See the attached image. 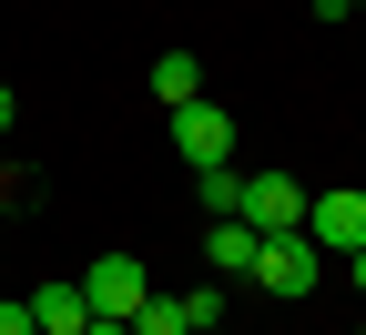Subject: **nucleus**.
<instances>
[{
	"instance_id": "f257e3e1",
	"label": "nucleus",
	"mask_w": 366,
	"mask_h": 335,
	"mask_svg": "<svg viewBox=\"0 0 366 335\" xmlns=\"http://www.w3.org/2000/svg\"><path fill=\"white\" fill-rule=\"evenodd\" d=\"M71 284H81V305L102 315V325H132V315H143V295H153V284H143V264H132V254H92V264H81Z\"/></svg>"
},
{
	"instance_id": "f03ea898",
	"label": "nucleus",
	"mask_w": 366,
	"mask_h": 335,
	"mask_svg": "<svg viewBox=\"0 0 366 335\" xmlns=\"http://www.w3.org/2000/svg\"><path fill=\"white\" fill-rule=\"evenodd\" d=\"M305 244L315 254H366V194H356V183L305 194Z\"/></svg>"
},
{
	"instance_id": "7ed1b4c3",
	"label": "nucleus",
	"mask_w": 366,
	"mask_h": 335,
	"mask_svg": "<svg viewBox=\"0 0 366 335\" xmlns=\"http://www.w3.org/2000/svg\"><path fill=\"white\" fill-rule=\"evenodd\" d=\"M315 264H326V254L305 244V224H295V234H264L254 284H264V295H285V305H305V295H315Z\"/></svg>"
},
{
	"instance_id": "20e7f679",
	"label": "nucleus",
	"mask_w": 366,
	"mask_h": 335,
	"mask_svg": "<svg viewBox=\"0 0 366 335\" xmlns=\"http://www.w3.org/2000/svg\"><path fill=\"white\" fill-rule=\"evenodd\" d=\"M173 153L194 163V173L234 163V112H224V102H183V112H173Z\"/></svg>"
},
{
	"instance_id": "39448f33",
	"label": "nucleus",
	"mask_w": 366,
	"mask_h": 335,
	"mask_svg": "<svg viewBox=\"0 0 366 335\" xmlns=\"http://www.w3.org/2000/svg\"><path fill=\"white\" fill-rule=\"evenodd\" d=\"M234 224H254V234H295V224H305V183H295V173H244Z\"/></svg>"
},
{
	"instance_id": "423d86ee",
	"label": "nucleus",
	"mask_w": 366,
	"mask_h": 335,
	"mask_svg": "<svg viewBox=\"0 0 366 335\" xmlns=\"http://www.w3.org/2000/svg\"><path fill=\"white\" fill-rule=\"evenodd\" d=\"M21 305H31L41 335H81V325H92V305H81V284H71V274H51V284H41V295H21Z\"/></svg>"
},
{
	"instance_id": "0eeeda50",
	"label": "nucleus",
	"mask_w": 366,
	"mask_h": 335,
	"mask_svg": "<svg viewBox=\"0 0 366 335\" xmlns=\"http://www.w3.org/2000/svg\"><path fill=\"white\" fill-rule=\"evenodd\" d=\"M254 254H264V234H254V224H234V214L204 234V264H214V274H254Z\"/></svg>"
},
{
	"instance_id": "6e6552de",
	"label": "nucleus",
	"mask_w": 366,
	"mask_h": 335,
	"mask_svg": "<svg viewBox=\"0 0 366 335\" xmlns=\"http://www.w3.org/2000/svg\"><path fill=\"white\" fill-rule=\"evenodd\" d=\"M153 102H163V112L204 102V61H194V51H163V61H153Z\"/></svg>"
},
{
	"instance_id": "1a4fd4ad",
	"label": "nucleus",
	"mask_w": 366,
	"mask_h": 335,
	"mask_svg": "<svg viewBox=\"0 0 366 335\" xmlns=\"http://www.w3.org/2000/svg\"><path fill=\"white\" fill-rule=\"evenodd\" d=\"M194 183H204V214H214V224L244 204V173H234V163H214V173H194Z\"/></svg>"
},
{
	"instance_id": "9d476101",
	"label": "nucleus",
	"mask_w": 366,
	"mask_h": 335,
	"mask_svg": "<svg viewBox=\"0 0 366 335\" xmlns=\"http://www.w3.org/2000/svg\"><path fill=\"white\" fill-rule=\"evenodd\" d=\"M132 335H183V295H143V315H132Z\"/></svg>"
},
{
	"instance_id": "9b49d317",
	"label": "nucleus",
	"mask_w": 366,
	"mask_h": 335,
	"mask_svg": "<svg viewBox=\"0 0 366 335\" xmlns=\"http://www.w3.org/2000/svg\"><path fill=\"white\" fill-rule=\"evenodd\" d=\"M0 335H41V325H31V305H0Z\"/></svg>"
},
{
	"instance_id": "f8f14e48",
	"label": "nucleus",
	"mask_w": 366,
	"mask_h": 335,
	"mask_svg": "<svg viewBox=\"0 0 366 335\" xmlns=\"http://www.w3.org/2000/svg\"><path fill=\"white\" fill-rule=\"evenodd\" d=\"M81 335H132V325H102V315H92V325H81Z\"/></svg>"
},
{
	"instance_id": "ddd939ff",
	"label": "nucleus",
	"mask_w": 366,
	"mask_h": 335,
	"mask_svg": "<svg viewBox=\"0 0 366 335\" xmlns=\"http://www.w3.org/2000/svg\"><path fill=\"white\" fill-rule=\"evenodd\" d=\"M346 264H356V295H366V254H346Z\"/></svg>"
},
{
	"instance_id": "4468645a",
	"label": "nucleus",
	"mask_w": 366,
	"mask_h": 335,
	"mask_svg": "<svg viewBox=\"0 0 366 335\" xmlns=\"http://www.w3.org/2000/svg\"><path fill=\"white\" fill-rule=\"evenodd\" d=\"M0 132H11V91H0Z\"/></svg>"
},
{
	"instance_id": "2eb2a0df",
	"label": "nucleus",
	"mask_w": 366,
	"mask_h": 335,
	"mask_svg": "<svg viewBox=\"0 0 366 335\" xmlns=\"http://www.w3.org/2000/svg\"><path fill=\"white\" fill-rule=\"evenodd\" d=\"M346 11H366V0H346Z\"/></svg>"
},
{
	"instance_id": "dca6fc26",
	"label": "nucleus",
	"mask_w": 366,
	"mask_h": 335,
	"mask_svg": "<svg viewBox=\"0 0 366 335\" xmlns=\"http://www.w3.org/2000/svg\"><path fill=\"white\" fill-rule=\"evenodd\" d=\"M0 234H11V214H0Z\"/></svg>"
}]
</instances>
